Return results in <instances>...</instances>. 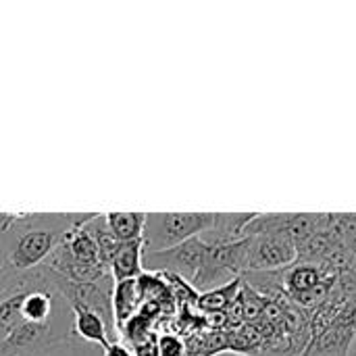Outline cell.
Returning <instances> with one entry per match:
<instances>
[{"instance_id": "obj_3", "label": "cell", "mask_w": 356, "mask_h": 356, "mask_svg": "<svg viewBox=\"0 0 356 356\" xmlns=\"http://www.w3.org/2000/svg\"><path fill=\"white\" fill-rule=\"evenodd\" d=\"M246 238V273H273L298 261L294 240L284 232H263Z\"/></svg>"}, {"instance_id": "obj_12", "label": "cell", "mask_w": 356, "mask_h": 356, "mask_svg": "<svg viewBox=\"0 0 356 356\" xmlns=\"http://www.w3.org/2000/svg\"><path fill=\"white\" fill-rule=\"evenodd\" d=\"M134 356H159V342L154 336H148L144 340H140L138 344H134Z\"/></svg>"}, {"instance_id": "obj_4", "label": "cell", "mask_w": 356, "mask_h": 356, "mask_svg": "<svg viewBox=\"0 0 356 356\" xmlns=\"http://www.w3.org/2000/svg\"><path fill=\"white\" fill-rule=\"evenodd\" d=\"M209 244L198 236L192 238L179 246H173L169 250L161 252H144L142 265L148 271H163L173 277H181L188 284L194 282V277L200 273V269L207 263L209 257Z\"/></svg>"}, {"instance_id": "obj_8", "label": "cell", "mask_w": 356, "mask_h": 356, "mask_svg": "<svg viewBox=\"0 0 356 356\" xmlns=\"http://www.w3.org/2000/svg\"><path fill=\"white\" fill-rule=\"evenodd\" d=\"M104 221L117 242H134L142 240L146 213H106Z\"/></svg>"}, {"instance_id": "obj_5", "label": "cell", "mask_w": 356, "mask_h": 356, "mask_svg": "<svg viewBox=\"0 0 356 356\" xmlns=\"http://www.w3.org/2000/svg\"><path fill=\"white\" fill-rule=\"evenodd\" d=\"M71 311H73V336L79 338V342L96 344L102 348H106L111 344V340H108L111 332H108L104 319L96 311L88 309L83 305H71Z\"/></svg>"}, {"instance_id": "obj_2", "label": "cell", "mask_w": 356, "mask_h": 356, "mask_svg": "<svg viewBox=\"0 0 356 356\" xmlns=\"http://www.w3.org/2000/svg\"><path fill=\"white\" fill-rule=\"evenodd\" d=\"M215 213H150L144 223V252H161L207 234Z\"/></svg>"}, {"instance_id": "obj_10", "label": "cell", "mask_w": 356, "mask_h": 356, "mask_svg": "<svg viewBox=\"0 0 356 356\" xmlns=\"http://www.w3.org/2000/svg\"><path fill=\"white\" fill-rule=\"evenodd\" d=\"M15 356H96L92 353V348L83 342L77 340H69L50 348H42V350H33V353H23V355Z\"/></svg>"}, {"instance_id": "obj_14", "label": "cell", "mask_w": 356, "mask_h": 356, "mask_svg": "<svg viewBox=\"0 0 356 356\" xmlns=\"http://www.w3.org/2000/svg\"><path fill=\"white\" fill-rule=\"evenodd\" d=\"M348 356H356V353H348Z\"/></svg>"}, {"instance_id": "obj_7", "label": "cell", "mask_w": 356, "mask_h": 356, "mask_svg": "<svg viewBox=\"0 0 356 356\" xmlns=\"http://www.w3.org/2000/svg\"><path fill=\"white\" fill-rule=\"evenodd\" d=\"M142 296H140V286L138 280H125L117 282L113 288V319H115V330L119 332L140 309Z\"/></svg>"}, {"instance_id": "obj_11", "label": "cell", "mask_w": 356, "mask_h": 356, "mask_svg": "<svg viewBox=\"0 0 356 356\" xmlns=\"http://www.w3.org/2000/svg\"><path fill=\"white\" fill-rule=\"evenodd\" d=\"M159 342V356H186L188 348L184 340L175 334H163L156 338Z\"/></svg>"}, {"instance_id": "obj_9", "label": "cell", "mask_w": 356, "mask_h": 356, "mask_svg": "<svg viewBox=\"0 0 356 356\" xmlns=\"http://www.w3.org/2000/svg\"><path fill=\"white\" fill-rule=\"evenodd\" d=\"M242 284H244V277H236L234 282H229V284H225V286H221L217 290L200 294L198 296V307L204 313H223V311H227L238 300V296L242 292Z\"/></svg>"}, {"instance_id": "obj_6", "label": "cell", "mask_w": 356, "mask_h": 356, "mask_svg": "<svg viewBox=\"0 0 356 356\" xmlns=\"http://www.w3.org/2000/svg\"><path fill=\"white\" fill-rule=\"evenodd\" d=\"M142 257H144V242L142 240L121 242L119 250L111 263V277L115 280V284L125 282V280H138L144 273Z\"/></svg>"}, {"instance_id": "obj_1", "label": "cell", "mask_w": 356, "mask_h": 356, "mask_svg": "<svg viewBox=\"0 0 356 356\" xmlns=\"http://www.w3.org/2000/svg\"><path fill=\"white\" fill-rule=\"evenodd\" d=\"M88 215H17L0 236V263L8 273H27L44 265L63 238Z\"/></svg>"}, {"instance_id": "obj_13", "label": "cell", "mask_w": 356, "mask_h": 356, "mask_svg": "<svg viewBox=\"0 0 356 356\" xmlns=\"http://www.w3.org/2000/svg\"><path fill=\"white\" fill-rule=\"evenodd\" d=\"M213 356H248V355H236V353H225V355H213Z\"/></svg>"}]
</instances>
